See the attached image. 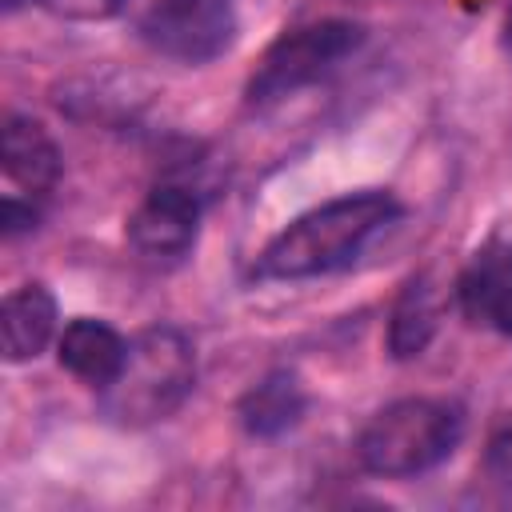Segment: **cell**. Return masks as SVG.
<instances>
[{
	"label": "cell",
	"mask_w": 512,
	"mask_h": 512,
	"mask_svg": "<svg viewBox=\"0 0 512 512\" xmlns=\"http://www.w3.org/2000/svg\"><path fill=\"white\" fill-rule=\"evenodd\" d=\"M400 200L392 192L368 188L324 200L284 224L252 264L260 280H308L348 268L388 224L400 220Z\"/></svg>",
	"instance_id": "1"
},
{
	"label": "cell",
	"mask_w": 512,
	"mask_h": 512,
	"mask_svg": "<svg viewBox=\"0 0 512 512\" xmlns=\"http://www.w3.org/2000/svg\"><path fill=\"white\" fill-rule=\"evenodd\" d=\"M196 384V348L172 324H152L128 340L120 372L100 388V412L120 428L168 420Z\"/></svg>",
	"instance_id": "2"
},
{
	"label": "cell",
	"mask_w": 512,
	"mask_h": 512,
	"mask_svg": "<svg viewBox=\"0 0 512 512\" xmlns=\"http://www.w3.org/2000/svg\"><path fill=\"white\" fill-rule=\"evenodd\" d=\"M464 436V412L452 400L404 396L384 404L356 436V460L364 472L400 480L436 468Z\"/></svg>",
	"instance_id": "3"
},
{
	"label": "cell",
	"mask_w": 512,
	"mask_h": 512,
	"mask_svg": "<svg viewBox=\"0 0 512 512\" xmlns=\"http://www.w3.org/2000/svg\"><path fill=\"white\" fill-rule=\"evenodd\" d=\"M360 44H364V28L356 20H316L276 36L260 56L256 72L248 76V104L256 108L280 104L300 88L320 84L348 56H356Z\"/></svg>",
	"instance_id": "4"
},
{
	"label": "cell",
	"mask_w": 512,
	"mask_h": 512,
	"mask_svg": "<svg viewBox=\"0 0 512 512\" xmlns=\"http://www.w3.org/2000/svg\"><path fill=\"white\" fill-rule=\"evenodd\" d=\"M236 36L232 0H152L140 16V40L180 64H208Z\"/></svg>",
	"instance_id": "5"
},
{
	"label": "cell",
	"mask_w": 512,
	"mask_h": 512,
	"mask_svg": "<svg viewBox=\"0 0 512 512\" xmlns=\"http://www.w3.org/2000/svg\"><path fill=\"white\" fill-rule=\"evenodd\" d=\"M460 308L504 336H512V216H500L468 256L456 280Z\"/></svg>",
	"instance_id": "6"
},
{
	"label": "cell",
	"mask_w": 512,
	"mask_h": 512,
	"mask_svg": "<svg viewBox=\"0 0 512 512\" xmlns=\"http://www.w3.org/2000/svg\"><path fill=\"white\" fill-rule=\"evenodd\" d=\"M200 212H204V204H200L196 188H188L180 180H164L136 204V212L128 220V240L148 260H180L196 244Z\"/></svg>",
	"instance_id": "7"
},
{
	"label": "cell",
	"mask_w": 512,
	"mask_h": 512,
	"mask_svg": "<svg viewBox=\"0 0 512 512\" xmlns=\"http://www.w3.org/2000/svg\"><path fill=\"white\" fill-rule=\"evenodd\" d=\"M0 160L4 176L16 192L28 200H44L60 180V148L48 136V128L32 116H8L0 132Z\"/></svg>",
	"instance_id": "8"
},
{
	"label": "cell",
	"mask_w": 512,
	"mask_h": 512,
	"mask_svg": "<svg viewBox=\"0 0 512 512\" xmlns=\"http://www.w3.org/2000/svg\"><path fill=\"white\" fill-rule=\"evenodd\" d=\"M56 356L76 380H84L92 388H104L120 372V364L128 356V340L104 320L76 316V320L64 324V332L56 340Z\"/></svg>",
	"instance_id": "9"
},
{
	"label": "cell",
	"mask_w": 512,
	"mask_h": 512,
	"mask_svg": "<svg viewBox=\"0 0 512 512\" xmlns=\"http://www.w3.org/2000/svg\"><path fill=\"white\" fill-rule=\"evenodd\" d=\"M0 328H4V360L8 364L36 360L56 336V300H52V292L40 280L12 288L4 296V308H0Z\"/></svg>",
	"instance_id": "10"
},
{
	"label": "cell",
	"mask_w": 512,
	"mask_h": 512,
	"mask_svg": "<svg viewBox=\"0 0 512 512\" xmlns=\"http://www.w3.org/2000/svg\"><path fill=\"white\" fill-rule=\"evenodd\" d=\"M440 328V296L432 288L428 276H416L404 284L396 308H392V320H388V348L396 360H412L420 356L432 336Z\"/></svg>",
	"instance_id": "11"
},
{
	"label": "cell",
	"mask_w": 512,
	"mask_h": 512,
	"mask_svg": "<svg viewBox=\"0 0 512 512\" xmlns=\"http://www.w3.org/2000/svg\"><path fill=\"white\" fill-rule=\"evenodd\" d=\"M304 388L292 372H268L244 400H240V424L252 436H280L296 428L304 416Z\"/></svg>",
	"instance_id": "12"
},
{
	"label": "cell",
	"mask_w": 512,
	"mask_h": 512,
	"mask_svg": "<svg viewBox=\"0 0 512 512\" xmlns=\"http://www.w3.org/2000/svg\"><path fill=\"white\" fill-rule=\"evenodd\" d=\"M36 4L68 24H100L128 8V0H36Z\"/></svg>",
	"instance_id": "13"
},
{
	"label": "cell",
	"mask_w": 512,
	"mask_h": 512,
	"mask_svg": "<svg viewBox=\"0 0 512 512\" xmlns=\"http://www.w3.org/2000/svg\"><path fill=\"white\" fill-rule=\"evenodd\" d=\"M484 472H488V480H496L500 488L512 492V420L492 428V436L484 444Z\"/></svg>",
	"instance_id": "14"
}]
</instances>
